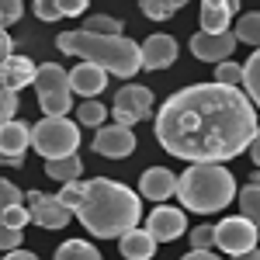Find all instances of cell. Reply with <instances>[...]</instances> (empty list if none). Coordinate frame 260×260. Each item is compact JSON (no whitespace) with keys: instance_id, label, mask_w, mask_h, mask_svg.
Masks as SVG:
<instances>
[{"instance_id":"1","label":"cell","mask_w":260,"mask_h":260,"mask_svg":"<svg viewBox=\"0 0 260 260\" xmlns=\"http://www.w3.org/2000/svg\"><path fill=\"white\" fill-rule=\"evenodd\" d=\"M156 142L184 163H225L250 149L257 136V104L243 87L191 83L160 104Z\"/></svg>"},{"instance_id":"2","label":"cell","mask_w":260,"mask_h":260,"mask_svg":"<svg viewBox=\"0 0 260 260\" xmlns=\"http://www.w3.org/2000/svg\"><path fill=\"white\" fill-rule=\"evenodd\" d=\"M73 219L80 222L94 240H118L125 229L139 225L142 201L121 180L90 177L83 180V198L73 208Z\"/></svg>"},{"instance_id":"3","label":"cell","mask_w":260,"mask_h":260,"mask_svg":"<svg viewBox=\"0 0 260 260\" xmlns=\"http://www.w3.org/2000/svg\"><path fill=\"white\" fill-rule=\"evenodd\" d=\"M56 45L66 56H77V59L98 62L101 70H108L111 77H136L142 70V52L139 42H132L125 31L118 35H101V31H87V28H73V31H59Z\"/></svg>"},{"instance_id":"4","label":"cell","mask_w":260,"mask_h":260,"mask_svg":"<svg viewBox=\"0 0 260 260\" xmlns=\"http://www.w3.org/2000/svg\"><path fill=\"white\" fill-rule=\"evenodd\" d=\"M174 194L180 198L184 212L212 215V212H222L229 201L236 198V177L222 163H191L177 177V191Z\"/></svg>"},{"instance_id":"5","label":"cell","mask_w":260,"mask_h":260,"mask_svg":"<svg viewBox=\"0 0 260 260\" xmlns=\"http://www.w3.org/2000/svg\"><path fill=\"white\" fill-rule=\"evenodd\" d=\"M31 146L45 160L70 156L80 146V121H70L66 115H45L39 125H31Z\"/></svg>"},{"instance_id":"6","label":"cell","mask_w":260,"mask_h":260,"mask_svg":"<svg viewBox=\"0 0 260 260\" xmlns=\"http://www.w3.org/2000/svg\"><path fill=\"white\" fill-rule=\"evenodd\" d=\"M35 94L45 115H70L73 108V90H70V70H62L56 62H42L35 70Z\"/></svg>"},{"instance_id":"7","label":"cell","mask_w":260,"mask_h":260,"mask_svg":"<svg viewBox=\"0 0 260 260\" xmlns=\"http://www.w3.org/2000/svg\"><path fill=\"white\" fill-rule=\"evenodd\" d=\"M257 225L246 215H229L215 225V250L229 253V257H246L257 246Z\"/></svg>"},{"instance_id":"8","label":"cell","mask_w":260,"mask_h":260,"mask_svg":"<svg viewBox=\"0 0 260 260\" xmlns=\"http://www.w3.org/2000/svg\"><path fill=\"white\" fill-rule=\"evenodd\" d=\"M111 115L118 125H139L142 118L153 115V90L139 83H125L111 101Z\"/></svg>"},{"instance_id":"9","label":"cell","mask_w":260,"mask_h":260,"mask_svg":"<svg viewBox=\"0 0 260 260\" xmlns=\"http://www.w3.org/2000/svg\"><path fill=\"white\" fill-rule=\"evenodd\" d=\"M24 205H28V215L39 229H62L73 222V208L62 205L59 194H42V191H28L24 194Z\"/></svg>"},{"instance_id":"10","label":"cell","mask_w":260,"mask_h":260,"mask_svg":"<svg viewBox=\"0 0 260 260\" xmlns=\"http://www.w3.org/2000/svg\"><path fill=\"white\" fill-rule=\"evenodd\" d=\"M94 153L104 160H125L136 153V132L132 125H98L94 132Z\"/></svg>"},{"instance_id":"11","label":"cell","mask_w":260,"mask_h":260,"mask_svg":"<svg viewBox=\"0 0 260 260\" xmlns=\"http://www.w3.org/2000/svg\"><path fill=\"white\" fill-rule=\"evenodd\" d=\"M184 229H187L184 208H174L167 201H156V208L146 215V233L156 243H174L177 236H184Z\"/></svg>"},{"instance_id":"12","label":"cell","mask_w":260,"mask_h":260,"mask_svg":"<svg viewBox=\"0 0 260 260\" xmlns=\"http://www.w3.org/2000/svg\"><path fill=\"white\" fill-rule=\"evenodd\" d=\"M28 146H31V125L28 121L7 118L0 125V163L4 167H21Z\"/></svg>"},{"instance_id":"13","label":"cell","mask_w":260,"mask_h":260,"mask_svg":"<svg viewBox=\"0 0 260 260\" xmlns=\"http://www.w3.org/2000/svg\"><path fill=\"white\" fill-rule=\"evenodd\" d=\"M236 35L225 28V31H198L191 35V56L201 62H222L236 52Z\"/></svg>"},{"instance_id":"14","label":"cell","mask_w":260,"mask_h":260,"mask_svg":"<svg viewBox=\"0 0 260 260\" xmlns=\"http://www.w3.org/2000/svg\"><path fill=\"white\" fill-rule=\"evenodd\" d=\"M104 87H108V70H101L98 62L80 59V66L70 70V90L77 98H98L104 94Z\"/></svg>"},{"instance_id":"15","label":"cell","mask_w":260,"mask_h":260,"mask_svg":"<svg viewBox=\"0 0 260 260\" xmlns=\"http://www.w3.org/2000/svg\"><path fill=\"white\" fill-rule=\"evenodd\" d=\"M142 52V70H167L177 62V42L170 35H149L139 45Z\"/></svg>"},{"instance_id":"16","label":"cell","mask_w":260,"mask_h":260,"mask_svg":"<svg viewBox=\"0 0 260 260\" xmlns=\"http://www.w3.org/2000/svg\"><path fill=\"white\" fill-rule=\"evenodd\" d=\"M174 191H177V174L167 170V167H149V170L139 177V198L167 201Z\"/></svg>"},{"instance_id":"17","label":"cell","mask_w":260,"mask_h":260,"mask_svg":"<svg viewBox=\"0 0 260 260\" xmlns=\"http://www.w3.org/2000/svg\"><path fill=\"white\" fill-rule=\"evenodd\" d=\"M35 70H39V66L28 59V56L11 52V56L0 59V83H4L7 90H24L28 83L35 80Z\"/></svg>"},{"instance_id":"18","label":"cell","mask_w":260,"mask_h":260,"mask_svg":"<svg viewBox=\"0 0 260 260\" xmlns=\"http://www.w3.org/2000/svg\"><path fill=\"white\" fill-rule=\"evenodd\" d=\"M233 14H240V0H201V31H225Z\"/></svg>"},{"instance_id":"19","label":"cell","mask_w":260,"mask_h":260,"mask_svg":"<svg viewBox=\"0 0 260 260\" xmlns=\"http://www.w3.org/2000/svg\"><path fill=\"white\" fill-rule=\"evenodd\" d=\"M118 246H121V257H128V260H149L153 253H156V246L160 243L153 240L149 233H146V225H132V229H125L118 236Z\"/></svg>"},{"instance_id":"20","label":"cell","mask_w":260,"mask_h":260,"mask_svg":"<svg viewBox=\"0 0 260 260\" xmlns=\"http://www.w3.org/2000/svg\"><path fill=\"white\" fill-rule=\"evenodd\" d=\"M45 177H52L56 184H66V180L83 177V160L77 153L70 156H56V160H45Z\"/></svg>"},{"instance_id":"21","label":"cell","mask_w":260,"mask_h":260,"mask_svg":"<svg viewBox=\"0 0 260 260\" xmlns=\"http://www.w3.org/2000/svg\"><path fill=\"white\" fill-rule=\"evenodd\" d=\"M240 87L250 94V101L260 108V45L250 52V59L243 62V83H240Z\"/></svg>"},{"instance_id":"22","label":"cell","mask_w":260,"mask_h":260,"mask_svg":"<svg viewBox=\"0 0 260 260\" xmlns=\"http://www.w3.org/2000/svg\"><path fill=\"white\" fill-rule=\"evenodd\" d=\"M236 42L240 45H260V11H246L243 18H236Z\"/></svg>"},{"instance_id":"23","label":"cell","mask_w":260,"mask_h":260,"mask_svg":"<svg viewBox=\"0 0 260 260\" xmlns=\"http://www.w3.org/2000/svg\"><path fill=\"white\" fill-rule=\"evenodd\" d=\"M56 257L59 260H101V250L90 240H66L56 250Z\"/></svg>"},{"instance_id":"24","label":"cell","mask_w":260,"mask_h":260,"mask_svg":"<svg viewBox=\"0 0 260 260\" xmlns=\"http://www.w3.org/2000/svg\"><path fill=\"white\" fill-rule=\"evenodd\" d=\"M184 4L187 0H139V11L149 21H167V18H174Z\"/></svg>"},{"instance_id":"25","label":"cell","mask_w":260,"mask_h":260,"mask_svg":"<svg viewBox=\"0 0 260 260\" xmlns=\"http://www.w3.org/2000/svg\"><path fill=\"white\" fill-rule=\"evenodd\" d=\"M236 201H240V212L260 229V184H246L243 191H236Z\"/></svg>"},{"instance_id":"26","label":"cell","mask_w":260,"mask_h":260,"mask_svg":"<svg viewBox=\"0 0 260 260\" xmlns=\"http://www.w3.org/2000/svg\"><path fill=\"white\" fill-rule=\"evenodd\" d=\"M77 121L87 125V128H98V125L108 121V108H104L101 101H94V98H83L80 108H77Z\"/></svg>"},{"instance_id":"27","label":"cell","mask_w":260,"mask_h":260,"mask_svg":"<svg viewBox=\"0 0 260 260\" xmlns=\"http://www.w3.org/2000/svg\"><path fill=\"white\" fill-rule=\"evenodd\" d=\"M83 28L87 31H101V35H118V31H125L121 21L111 18V14H90V18L83 21Z\"/></svg>"},{"instance_id":"28","label":"cell","mask_w":260,"mask_h":260,"mask_svg":"<svg viewBox=\"0 0 260 260\" xmlns=\"http://www.w3.org/2000/svg\"><path fill=\"white\" fill-rule=\"evenodd\" d=\"M215 80L229 83V87H240V83H243V66H240V62H233V59L215 62Z\"/></svg>"},{"instance_id":"29","label":"cell","mask_w":260,"mask_h":260,"mask_svg":"<svg viewBox=\"0 0 260 260\" xmlns=\"http://www.w3.org/2000/svg\"><path fill=\"white\" fill-rule=\"evenodd\" d=\"M0 222H7V225H14V229H24L31 215H28V205L18 201V205H7V208H0Z\"/></svg>"},{"instance_id":"30","label":"cell","mask_w":260,"mask_h":260,"mask_svg":"<svg viewBox=\"0 0 260 260\" xmlns=\"http://www.w3.org/2000/svg\"><path fill=\"white\" fill-rule=\"evenodd\" d=\"M21 14H24V0H0V24L4 28L18 24Z\"/></svg>"},{"instance_id":"31","label":"cell","mask_w":260,"mask_h":260,"mask_svg":"<svg viewBox=\"0 0 260 260\" xmlns=\"http://www.w3.org/2000/svg\"><path fill=\"white\" fill-rule=\"evenodd\" d=\"M31 11H35V18L45 21V24H56V21L62 18V14H59V0H35Z\"/></svg>"},{"instance_id":"32","label":"cell","mask_w":260,"mask_h":260,"mask_svg":"<svg viewBox=\"0 0 260 260\" xmlns=\"http://www.w3.org/2000/svg\"><path fill=\"white\" fill-rule=\"evenodd\" d=\"M14 115H18V90H7L0 83V125L7 118H14Z\"/></svg>"},{"instance_id":"33","label":"cell","mask_w":260,"mask_h":260,"mask_svg":"<svg viewBox=\"0 0 260 260\" xmlns=\"http://www.w3.org/2000/svg\"><path fill=\"white\" fill-rule=\"evenodd\" d=\"M18 201H24V191H21L14 180L0 177V208H7V205H18Z\"/></svg>"},{"instance_id":"34","label":"cell","mask_w":260,"mask_h":260,"mask_svg":"<svg viewBox=\"0 0 260 260\" xmlns=\"http://www.w3.org/2000/svg\"><path fill=\"white\" fill-rule=\"evenodd\" d=\"M191 246H215V225L212 222H201L191 229Z\"/></svg>"},{"instance_id":"35","label":"cell","mask_w":260,"mask_h":260,"mask_svg":"<svg viewBox=\"0 0 260 260\" xmlns=\"http://www.w3.org/2000/svg\"><path fill=\"white\" fill-rule=\"evenodd\" d=\"M80 198H83L80 177H77V180H66V184H62V191H59V201H62V205H70V208H77V205H80Z\"/></svg>"},{"instance_id":"36","label":"cell","mask_w":260,"mask_h":260,"mask_svg":"<svg viewBox=\"0 0 260 260\" xmlns=\"http://www.w3.org/2000/svg\"><path fill=\"white\" fill-rule=\"evenodd\" d=\"M18 243H21V229H14V225H7V222H0V253L14 250Z\"/></svg>"},{"instance_id":"37","label":"cell","mask_w":260,"mask_h":260,"mask_svg":"<svg viewBox=\"0 0 260 260\" xmlns=\"http://www.w3.org/2000/svg\"><path fill=\"white\" fill-rule=\"evenodd\" d=\"M87 7H90V0H59V14L62 18H80Z\"/></svg>"},{"instance_id":"38","label":"cell","mask_w":260,"mask_h":260,"mask_svg":"<svg viewBox=\"0 0 260 260\" xmlns=\"http://www.w3.org/2000/svg\"><path fill=\"white\" fill-rule=\"evenodd\" d=\"M11 52H14V42H11V35H7V28L0 24V59L11 56Z\"/></svg>"},{"instance_id":"39","label":"cell","mask_w":260,"mask_h":260,"mask_svg":"<svg viewBox=\"0 0 260 260\" xmlns=\"http://www.w3.org/2000/svg\"><path fill=\"white\" fill-rule=\"evenodd\" d=\"M250 160H253V163L260 167V125H257V136L250 139Z\"/></svg>"},{"instance_id":"40","label":"cell","mask_w":260,"mask_h":260,"mask_svg":"<svg viewBox=\"0 0 260 260\" xmlns=\"http://www.w3.org/2000/svg\"><path fill=\"white\" fill-rule=\"evenodd\" d=\"M7 257H11V260H35V253H31V250H21V246H14V250H7Z\"/></svg>"},{"instance_id":"41","label":"cell","mask_w":260,"mask_h":260,"mask_svg":"<svg viewBox=\"0 0 260 260\" xmlns=\"http://www.w3.org/2000/svg\"><path fill=\"white\" fill-rule=\"evenodd\" d=\"M250 184H260V167H257V174H253V177H250Z\"/></svg>"}]
</instances>
